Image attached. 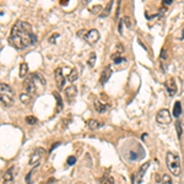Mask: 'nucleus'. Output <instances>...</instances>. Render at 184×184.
<instances>
[{"instance_id":"1","label":"nucleus","mask_w":184,"mask_h":184,"mask_svg":"<svg viewBox=\"0 0 184 184\" xmlns=\"http://www.w3.org/2000/svg\"><path fill=\"white\" fill-rule=\"evenodd\" d=\"M10 44L16 49H25L36 44L37 36L33 33L32 26L26 21H17L10 32Z\"/></svg>"},{"instance_id":"2","label":"nucleus","mask_w":184,"mask_h":184,"mask_svg":"<svg viewBox=\"0 0 184 184\" xmlns=\"http://www.w3.org/2000/svg\"><path fill=\"white\" fill-rule=\"evenodd\" d=\"M23 85L27 93H30L31 96H38L45 87V79L41 74H31L23 82Z\"/></svg>"},{"instance_id":"3","label":"nucleus","mask_w":184,"mask_h":184,"mask_svg":"<svg viewBox=\"0 0 184 184\" xmlns=\"http://www.w3.org/2000/svg\"><path fill=\"white\" fill-rule=\"evenodd\" d=\"M0 101H1L3 107H10L12 106L15 101V92L8 84L0 85Z\"/></svg>"},{"instance_id":"4","label":"nucleus","mask_w":184,"mask_h":184,"mask_svg":"<svg viewBox=\"0 0 184 184\" xmlns=\"http://www.w3.org/2000/svg\"><path fill=\"white\" fill-rule=\"evenodd\" d=\"M166 163H167V168L170 170V172L173 176H179L181 174V158L179 156L174 152H168L166 156Z\"/></svg>"},{"instance_id":"5","label":"nucleus","mask_w":184,"mask_h":184,"mask_svg":"<svg viewBox=\"0 0 184 184\" xmlns=\"http://www.w3.org/2000/svg\"><path fill=\"white\" fill-rule=\"evenodd\" d=\"M172 120V117H171V113L170 111L163 108L161 111L157 112L156 114V122L158 123V124H162V125H168Z\"/></svg>"},{"instance_id":"6","label":"nucleus","mask_w":184,"mask_h":184,"mask_svg":"<svg viewBox=\"0 0 184 184\" xmlns=\"http://www.w3.org/2000/svg\"><path fill=\"white\" fill-rule=\"evenodd\" d=\"M45 155V150L42 149V147H38V149H36L34 152L31 155L30 157V165L31 166H34V167H37L41 161H42V158L44 157Z\"/></svg>"},{"instance_id":"7","label":"nucleus","mask_w":184,"mask_h":184,"mask_svg":"<svg viewBox=\"0 0 184 184\" xmlns=\"http://www.w3.org/2000/svg\"><path fill=\"white\" fill-rule=\"evenodd\" d=\"M54 79H55V82H57V86L59 90H63L64 89V85H65V75H64V71L61 68H57L55 69V73H54Z\"/></svg>"},{"instance_id":"8","label":"nucleus","mask_w":184,"mask_h":184,"mask_svg":"<svg viewBox=\"0 0 184 184\" xmlns=\"http://www.w3.org/2000/svg\"><path fill=\"white\" fill-rule=\"evenodd\" d=\"M16 173H17L16 167H10L3 176V184H14Z\"/></svg>"},{"instance_id":"9","label":"nucleus","mask_w":184,"mask_h":184,"mask_svg":"<svg viewBox=\"0 0 184 184\" xmlns=\"http://www.w3.org/2000/svg\"><path fill=\"white\" fill-rule=\"evenodd\" d=\"M84 39L89 44H91V45H93V44H96L97 42H98V39H100V32L97 30H90V31H87V33L85 34V37H84Z\"/></svg>"},{"instance_id":"10","label":"nucleus","mask_w":184,"mask_h":184,"mask_svg":"<svg viewBox=\"0 0 184 184\" xmlns=\"http://www.w3.org/2000/svg\"><path fill=\"white\" fill-rule=\"evenodd\" d=\"M165 87L167 90V93L170 95L171 97L174 96L177 93V90H178L177 89V84H176V80L173 79V78H170L166 81V82H165Z\"/></svg>"},{"instance_id":"11","label":"nucleus","mask_w":184,"mask_h":184,"mask_svg":"<svg viewBox=\"0 0 184 184\" xmlns=\"http://www.w3.org/2000/svg\"><path fill=\"white\" fill-rule=\"evenodd\" d=\"M65 96L68 98L69 102H73L75 100V97L78 96V87L75 85H70L65 89Z\"/></svg>"},{"instance_id":"12","label":"nucleus","mask_w":184,"mask_h":184,"mask_svg":"<svg viewBox=\"0 0 184 184\" xmlns=\"http://www.w3.org/2000/svg\"><path fill=\"white\" fill-rule=\"evenodd\" d=\"M150 167V162H146V163H144L140 168H139V171H137V173H136V183L137 184H140L141 182H142V177L145 176V173H146V171H147V168Z\"/></svg>"},{"instance_id":"13","label":"nucleus","mask_w":184,"mask_h":184,"mask_svg":"<svg viewBox=\"0 0 184 184\" xmlns=\"http://www.w3.org/2000/svg\"><path fill=\"white\" fill-rule=\"evenodd\" d=\"M93 104H95V109L98 112V113H104V112L109 108L108 103H103V102L100 101V100H95Z\"/></svg>"},{"instance_id":"14","label":"nucleus","mask_w":184,"mask_h":184,"mask_svg":"<svg viewBox=\"0 0 184 184\" xmlns=\"http://www.w3.org/2000/svg\"><path fill=\"white\" fill-rule=\"evenodd\" d=\"M111 75H112V70H111V66H107V68L103 70V73H102V75H101V79H100V82L102 84V85H104V84H107V81L109 80V78H111Z\"/></svg>"},{"instance_id":"15","label":"nucleus","mask_w":184,"mask_h":184,"mask_svg":"<svg viewBox=\"0 0 184 184\" xmlns=\"http://www.w3.org/2000/svg\"><path fill=\"white\" fill-rule=\"evenodd\" d=\"M87 125H89V128L91 130H97V129H100V128L103 125V123L97 120V119H90L87 122Z\"/></svg>"},{"instance_id":"16","label":"nucleus","mask_w":184,"mask_h":184,"mask_svg":"<svg viewBox=\"0 0 184 184\" xmlns=\"http://www.w3.org/2000/svg\"><path fill=\"white\" fill-rule=\"evenodd\" d=\"M172 113H173V117H174V118H179V115L182 114V103L179 101H177L174 103V106H173Z\"/></svg>"},{"instance_id":"17","label":"nucleus","mask_w":184,"mask_h":184,"mask_svg":"<svg viewBox=\"0 0 184 184\" xmlns=\"http://www.w3.org/2000/svg\"><path fill=\"white\" fill-rule=\"evenodd\" d=\"M53 96L57 98V111H55V114H58L59 112H61V109H63V107H64L63 100H61V97H60V95L58 93V92H53Z\"/></svg>"},{"instance_id":"18","label":"nucleus","mask_w":184,"mask_h":184,"mask_svg":"<svg viewBox=\"0 0 184 184\" xmlns=\"http://www.w3.org/2000/svg\"><path fill=\"white\" fill-rule=\"evenodd\" d=\"M32 97L30 93H27V92H25V93H21L20 95V101L22 102L23 104H30L31 102H32Z\"/></svg>"},{"instance_id":"19","label":"nucleus","mask_w":184,"mask_h":184,"mask_svg":"<svg viewBox=\"0 0 184 184\" xmlns=\"http://www.w3.org/2000/svg\"><path fill=\"white\" fill-rule=\"evenodd\" d=\"M79 78V73L76 69H69V74H68V80L70 82H74Z\"/></svg>"},{"instance_id":"20","label":"nucleus","mask_w":184,"mask_h":184,"mask_svg":"<svg viewBox=\"0 0 184 184\" xmlns=\"http://www.w3.org/2000/svg\"><path fill=\"white\" fill-rule=\"evenodd\" d=\"M112 4H113V1H108V4H107V6L103 9V11L101 12L100 17H107V16H109V14H111V9H112Z\"/></svg>"},{"instance_id":"21","label":"nucleus","mask_w":184,"mask_h":184,"mask_svg":"<svg viewBox=\"0 0 184 184\" xmlns=\"http://www.w3.org/2000/svg\"><path fill=\"white\" fill-rule=\"evenodd\" d=\"M123 53H124V47H123L120 43H118V44H117V47H115L114 54L112 55V58H117L118 55H120V54H123Z\"/></svg>"},{"instance_id":"22","label":"nucleus","mask_w":184,"mask_h":184,"mask_svg":"<svg viewBox=\"0 0 184 184\" xmlns=\"http://www.w3.org/2000/svg\"><path fill=\"white\" fill-rule=\"evenodd\" d=\"M28 71V65L27 63H22L20 65V78H25V75L27 74Z\"/></svg>"},{"instance_id":"23","label":"nucleus","mask_w":184,"mask_h":184,"mask_svg":"<svg viewBox=\"0 0 184 184\" xmlns=\"http://www.w3.org/2000/svg\"><path fill=\"white\" fill-rule=\"evenodd\" d=\"M95 63H96V53L92 52V53L90 54V58H89V60H87V64H89V66H91V68H93Z\"/></svg>"},{"instance_id":"24","label":"nucleus","mask_w":184,"mask_h":184,"mask_svg":"<svg viewBox=\"0 0 184 184\" xmlns=\"http://www.w3.org/2000/svg\"><path fill=\"white\" fill-rule=\"evenodd\" d=\"M38 120H37V118L36 117H32V115H28V117H26V123L27 124H30V125H33V124H36Z\"/></svg>"},{"instance_id":"25","label":"nucleus","mask_w":184,"mask_h":184,"mask_svg":"<svg viewBox=\"0 0 184 184\" xmlns=\"http://www.w3.org/2000/svg\"><path fill=\"white\" fill-rule=\"evenodd\" d=\"M162 184H173L172 182V178L168 176V174H163V178H162Z\"/></svg>"},{"instance_id":"26","label":"nucleus","mask_w":184,"mask_h":184,"mask_svg":"<svg viewBox=\"0 0 184 184\" xmlns=\"http://www.w3.org/2000/svg\"><path fill=\"white\" fill-rule=\"evenodd\" d=\"M33 173H34V170H32L31 172L27 173V176H26V183L27 184H32V176H33Z\"/></svg>"},{"instance_id":"27","label":"nucleus","mask_w":184,"mask_h":184,"mask_svg":"<svg viewBox=\"0 0 184 184\" xmlns=\"http://www.w3.org/2000/svg\"><path fill=\"white\" fill-rule=\"evenodd\" d=\"M176 129H177V134H178V137L182 136V125H181V122L177 120L176 123Z\"/></svg>"},{"instance_id":"28","label":"nucleus","mask_w":184,"mask_h":184,"mask_svg":"<svg viewBox=\"0 0 184 184\" xmlns=\"http://www.w3.org/2000/svg\"><path fill=\"white\" fill-rule=\"evenodd\" d=\"M66 163H68V166H73L76 163V157L75 156H70L68 157V160H66Z\"/></svg>"},{"instance_id":"29","label":"nucleus","mask_w":184,"mask_h":184,"mask_svg":"<svg viewBox=\"0 0 184 184\" xmlns=\"http://www.w3.org/2000/svg\"><path fill=\"white\" fill-rule=\"evenodd\" d=\"M97 10H102V11H103V9H102L101 5H96V6H93V8L91 9V12L92 14H98V16H100V12L97 11Z\"/></svg>"},{"instance_id":"30","label":"nucleus","mask_w":184,"mask_h":184,"mask_svg":"<svg viewBox=\"0 0 184 184\" xmlns=\"http://www.w3.org/2000/svg\"><path fill=\"white\" fill-rule=\"evenodd\" d=\"M57 38H59V33H54V34H52V36H50V37H49V43H55V39H57Z\"/></svg>"},{"instance_id":"31","label":"nucleus","mask_w":184,"mask_h":184,"mask_svg":"<svg viewBox=\"0 0 184 184\" xmlns=\"http://www.w3.org/2000/svg\"><path fill=\"white\" fill-rule=\"evenodd\" d=\"M122 20H123V22H124V23L128 27H131V22H130V19L128 17V16H124V17H123Z\"/></svg>"},{"instance_id":"32","label":"nucleus","mask_w":184,"mask_h":184,"mask_svg":"<svg viewBox=\"0 0 184 184\" xmlns=\"http://www.w3.org/2000/svg\"><path fill=\"white\" fill-rule=\"evenodd\" d=\"M125 59L124 58H122V57H117V58H113V63L114 64H120L122 61H124Z\"/></svg>"},{"instance_id":"33","label":"nucleus","mask_w":184,"mask_h":184,"mask_svg":"<svg viewBox=\"0 0 184 184\" xmlns=\"http://www.w3.org/2000/svg\"><path fill=\"white\" fill-rule=\"evenodd\" d=\"M114 183V178L113 177H108L107 179L103 182V184H113Z\"/></svg>"},{"instance_id":"34","label":"nucleus","mask_w":184,"mask_h":184,"mask_svg":"<svg viewBox=\"0 0 184 184\" xmlns=\"http://www.w3.org/2000/svg\"><path fill=\"white\" fill-rule=\"evenodd\" d=\"M172 3H173V0H163V1H162L163 5H171Z\"/></svg>"},{"instance_id":"35","label":"nucleus","mask_w":184,"mask_h":184,"mask_svg":"<svg viewBox=\"0 0 184 184\" xmlns=\"http://www.w3.org/2000/svg\"><path fill=\"white\" fill-rule=\"evenodd\" d=\"M59 145H60V142H55V144H54V145H52V147H50V150H49V151H50V152H52V151H53V150L55 149V147H58Z\"/></svg>"},{"instance_id":"36","label":"nucleus","mask_w":184,"mask_h":184,"mask_svg":"<svg viewBox=\"0 0 184 184\" xmlns=\"http://www.w3.org/2000/svg\"><path fill=\"white\" fill-rule=\"evenodd\" d=\"M68 4H69V0H61V1H60V5H61V6H66Z\"/></svg>"},{"instance_id":"37","label":"nucleus","mask_w":184,"mask_h":184,"mask_svg":"<svg viewBox=\"0 0 184 184\" xmlns=\"http://www.w3.org/2000/svg\"><path fill=\"white\" fill-rule=\"evenodd\" d=\"M161 59H166V50L165 49H162V52H161Z\"/></svg>"},{"instance_id":"38","label":"nucleus","mask_w":184,"mask_h":184,"mask_svg":"<svg viewBox=\"0 0 184 184\" xmlns=\"http://www.w3.org/2000/svg\"><path fill=\"white\" fill-rule=\"evenodd\" d=\"M122 27H123V20H120V22H119V33H120V34L123 33V31H122Z\"/></svg>"},{"instance_id":"39","label":"nucleus","mask_w":184,"mask_h":184,"mask_svg":"<svg viewBox=\"0 0 184 184\" xmlns=\"http://www.w3.org/2000/svg\"><path fill=\"white\" fill-rule=\"evenodd\" d=\"M182 39H184V28H183V33H182V36H181V41Z\"/></svg>"}]
</instances>
